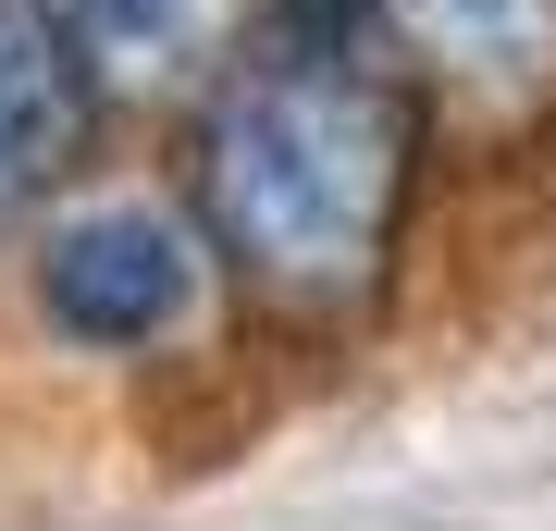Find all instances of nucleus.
I'll list each match as a JSON object with an SVG mask.
<instances>
[{"label": "nucleus", "instance_id": "nucleus-1", "mask_svg": "<svg viewBox=\"0 0 556 531\" xmlns=\"http://www.w3.org/2000/svg\"><path fill=\"white\" fill-rule=\"evenodd\" d=\"M420 87L371 38H260L199 87L186 198L199 236L273 321H358L396 285L420 211Z\"/></svg>", "mask_w": 556, "mask_h": 531}, {"label": "nucleus", "instance_id": "nucleus-2", "mask_svg": "<svg viewBox=\"0 0 556 531\" xmlns=\"http://www.w3.org/2000/svg\"><path fill=\"white\" fill-rule=\"evenodd\" d=\"M199 260H211V236H186L161 198H100V211L50 223L38 321L62 346H87V358H149V346L186 334V309H199Z\"/></svg>", "mask_w": 556, "mask_h": 531}, {"label": "nucleus", "instance_id": "nucleus-3", "mask_svg": "<svg viewBox=\"0 0 556 531\" xmlns=\"http://www.w3.org/2000/svg\"><path fill=\"white\" fill-rule=\"evenodd\" d=\"M383 50L470 149H507L556 112V0H383Z\"/></svg>", "mask_w": 556, "mask_h": 531}, {"label": "nucleus", "instance_id": "nucleus-4", "mask_svg": "<svg viewBox=\"0 0 556 531\" xmlns=\"http://www.w3.org/2000/svg\"><path fill=\"white\" fill-rule=\"evenodd\" d=\"M100 99H199L223 62L248 50L260 0H50Z\"/></svg>", "mask_w": 556, "mask_h": 531}, {"label": "nucleus", "instance_id": "nucleus-5", "mask_svg": "<svg viewBox=\"0 0 556 531\" xmlns=\"http://www.w3.org/2000/svg\"><path fill=\"white\" fill-rule=\"evenodd\" d=\"M87 112H100V75L75 62L50 0H0V223L38 211L50 174L75 161Z\"/></svg>", "mask_w": 556, "mask_h": 531}, {"label": "nucleus", "instance_id": "nucleus-6", "mask_svg": "<svg viewBox=\"0 0 556 531\" xmlns=\"http://www.w3.org/2000/svg\"><path fill=\"white\" fill-rule=\"evenodd\" d=\"M260 25H285V38H371L383 0H260Z\"/></svg>", "mask_w": 556, "mask_h": 531}]
</instances>
